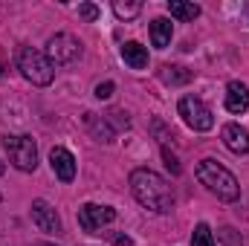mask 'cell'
<instances>
[{"mask_svg": "<svg viewBox=\"0 0 249 246\" xmlns=\"http://www.w3.org/2000/svg\"><path fill=\"white\" fill-rule=\"evenodd\" d=\"M130 191H133L136 203L154 214H168L174 209L171 185L151 168H133L130 171Z\"/></svg>", "mask_w": 249, "mask_h": 246, "instance_id": "obj_1", "label": "cell"}, {"mask_svg": "<svg viewBox=\"0 0 249 246\" xmlns=\"http://www.w3.org/2000/svg\"><path fill=\"white\" fill-rule=\"evenodd\" d=\"M197 180H200V185H206L217 200H223V203H235L241 197V185L235 180V174L229 168H223L217 159H203L197 165Z\"/></svg>", "mask_w": 249, "mask_h": 246, "instance_id": "obj_2", "label": "cell"}, {"mask_svg": "<svg viewBox=\"0 0 249 246\" xmlns=\"http://www.w3.org/2000/svg\"><path fill=\"white\" fill-rule=\"evenodd\" d=\"M18 70L35 87H47L55 78V64L47 58V53H41L35 47H20V53H18Z\"/></svg>", "mask_w": 249, "mask_h": 246, "instance_id": "obj_3", "label": "cell"}, {"mask_svg": "<svg viewBox=\"0 0 249 246\" xmlns=\"http://www.w3.org/2000/svg\"><path fill=\"white\" fill-rule=\"evenodd\" d=\"M3 148L9 154V162L18 171H35L38 168V145L32 136H3Z\"/></svg>", "mask_w": 249, "mask_h": 246, "instance_id": "obj_4", "label": "cell"}, {"mask_svg": "<svg viewBox=\"0 0 249 246\" xmlns=\"http://www.w3.org/2000/svg\"><path fill=\"white\" fill-rule=\"evenodd\" d=\"M177 113H180L183 122H186L191 130H197V133H206V130L214 127V113H212V107H209L203 99H197V96H183L180 105H177Z\"/></svg>", "mask_w": 249, "mask_h": 246, "instance_id": "obj_5", "label": "cell"}, {"mask_svg": "<svg viewBox=\"0 0 249 246\" xmlns=\"http://www.w3.org/2000/svg\"><path fill=\"white\" fill-rule=\"evenodd\" d=\"M47 58L58 67H67V64H75L81 58V41L70 32H58L47 41Z\"/></svg>", "mask_w": 249, "mask_h": 246, "instance_id": "obj_6", "label": "cell"}, {"mask_svg": "<svg viewBox=\"0 0 249 246\" xmlns=\"http://www.w3.org/2000/svg\"><path fill=\"white\" fill-rule=\"evenodd\" d=\"M113 220H116V211H113L110 206L84 203V206L78 209V226H81L84 232H90V235H96L102 226H107V223H113Z\"/></svg>", "mask_w": 249, "mask_h": 246, "instance_id": "obj_7", "label": "cell"}, {"mask_svg": "<svg viewBox=\"0 0 249 246\" xmlns=\"http://www.w3.org/2000/svg\"><path fill=\"white\" fill-rule=\"evenodd\" d=\"M32 220L47 235H61V217L47 200H32Z\"/></svg>", "mask_w": 249, "mask_h": 246, "instance_id": "obj_8", "label": "cell"}, {"mask_svg": "<svg viewBox=\"0 0 249 246\" xmlns=\"http://www.w3.org/2000/svg\"><path fill=\"white\" fill-rule=\"evenodd\" d=\"M50 165H53V171H55V177L61 183H72L75 180V157L67 148L58 145V148L50 151Z\"/></svg>", "mask_w": 249, "mask_h": 246, "instance_id": "obj_9", "label": "cell"}, {"mask_svg": "<svg viewBox=\"0 0 249 246\" xmlns=\"http://www.w3.org/2000/svg\"><path fill=\"white\" fill-rule=\"evenodd\" d=\"M223 105H226V110H229L232 116L247 113V110H249V87L244 84V81H229Z\"/></svg>", "mask_w": 249, "mask_h": 246, "instance_id": "obj_10", "label": "cell"}, {"mask_svg": "<svg viewBox=\"0 0 249 246\" xmlns=\"http://www.w3.org/2000/svg\"><path fill=\"white\" fill-rule=\"evenodd\" d=\"M223 145L232 151V154H249V130L241 127L238 122H229L223 124Z\"/></svg>", "mask_w": 249, "mask_h": 246, "instance_id": "obj_11", "label": "cell"}, {"mask_svg": "<svg viewBox=\"0 0 249 246\" xmlns=\"http://www.w3.org/2000/svg\"><path fill=\"white\" fill-rule=\"evenodd\" d=\"M84 124H87V130H90V136H93L96 142H105V145H110V142H113V136H116V130L110 127V122H107L105 116L84 113Z\"/></svg>", "mask_w": 249, "mask_h": 246, "instance_id": "obj_12", "label": "cell"}, {"mask_svg": "<svg viewBox=\"0 0 249 246\" xmlns=\"http://www.w3.org/2000/svg\"><path fill=\"white\" fill-rule=\"evenodd\" d=\"M122 61L130 67V70H145L148 67V50L142 47V44H136V41H127L122 44Z\"/></svg>", "mask_w": 249, "mask_h": 246, "instance_id": "obj_13", "label": "cell"}, {"mask_svg": "<svg viewBox=\"0 0 249 246\" xmlns=\"http://www.w3.org/2000/svg\"><path fill=\"white\" fill-rule=\"evenodd\" d=\"M171 35H174V26H171L168 18H154L151 20V41H154L157 50H165L171 44Z\"/></svg>", "mask_w": 249, "mask_h": 246, "instance_id": "obj_14", "label": "cell"}, {"mask_svg": "<svg viewBox=\"0 0 249 246\" xmlns=\"http://www.w3.org/2000/svg\"><path fill=\"white\" fill-rule=\"evenodd\" d=\"M160 78H162V84L180 87V84H188V81H191V72H188V70H183V67L162 64V67H160Z\"/></svg>", "mask_w": 249, "mask_h": 246, "instance_id": "obj_15", "label": "cell"}, {"mask_svg": "<svg viewBox=\"0 0 249 246\" xmlns=\"http://www.w3.org/2000/svg\"><path fill=\"white\" fill-rule=\"evenodd\" d=\"M168 12L177 20H194V18H200V6L188 3V0H168Z\"/></svg>", "mask_w": 249, "mask_h": 246, "instance_id": "obj_16", "label": "cell"}, {"mask_svg": "<svg viewBox=\"0 0 249 246\" xmlns=\"http://www.w3.org/2000/svg\"><path fill=\"white\" fill-rule=\"evenodd\" d=\"M113 12H116V18H122V20H133L139 12H142V3H124V0H116L113 3Z\"/></svg>", "mask_w": 249, "mask_h": 246, "instance_id": "obj_17", "label": "cell"}, {"mask_svg": "<svg viewBox=\"0 0 249 246\" xmlns=\"http://www.w3.org/2000/svg\"><path fill=\"white\" fill-rule=\"evenodd\" d=\"M191 246H214V235L206 223H197L191 232Z\"/></svg>", "mask_w": 249, "mask_h": 246, "instance_id": "obj_18", "label": "cell"}, {"mask_svg": "<svg viewBox=\"0 0 249 246\" xmlns=\"http://www.w3.org/2000/svg\"><path fill=\"white\" fill-rule=\"evenodd\" d=\"M217 241H220V246H244L241 232H235L232 226H223V229L217 232Z\"/></svg>", "mask_w": 249, "mask_h": 246, "instance_id": "obj_19", "label": "cell"}, {"mask_svg": "<svg viewBox=\"0 0 249 246\" xmlns=\"http://www.w3.org/2000/svg\"><path fill=\"white\" fill-rule=\"evenodd\" d=\"M105 119L110 122L113 130H127V127H130V119H127V113H122V110H110Z\"/></svg>", "mask_w": 249, "mask_h": 246, "instance_id": "obj_20", "label": "cell"}, {"mask_svg": "<svg viewBox=\"0 0 249 246\" xmlns=\"http://www.w3.org/2000/svg\"><path fill=\"white\" fill-rule=\"evenodd\" d=\"M78 18H84V20H96V18H99V6H93V3H81V6H78Z\"/></svg>", "mask_w": 249, "mask_h": 246, "instance_id": "obj_21", "label": "cell"}, {"mask_svg": "<svg viewBox=\"0 0 249 246\" xmlns=\"http://www.w3.org/2000/svg\"><path fill=\"white\" fill-rule=\"evenodd\" d=\"M113 81H105V84H96V99H110L113 96Z\"/></svg>", "mask_w": 249, "mask_h": 246, "instance_id": "obj_22", "label": "cell"}, {"mask_svg": "<svg viewBox=\"0 0 249 246\" xmlns=\"http://www.w3.org/2000/svg\"><path fill=\"white\" fill-rule=\"evenodd\" d=\"M162 157H165V165H168V171H171V174H180V162H177V157H174L168 148H162Z\"/></svg>", "mask_w": 249, "mask_h": 246, "instance_id": "obj_23", "label": "cell"}, {"mask_svg": "<svg viewBox=\"0 0 249 246\" xmlns=\"http://www.w3.org/2000/svg\"><path fill=\"white\" fill-rule=\"evenodd\" d=\"M110 238H113V244H116V246H130V244H133L127 235H110Z\"/></svg>", "mask_w": 249, "mask_h": 246, "instance_id": "obj_24", "label": "cell"}, {"mask_svg": "<svg viewBox=\"0 0 249 246\" xmlns=\"http://www.w3.org/2000/svg\"><path fill=\"white\" fill-rule=\"evenodd\" d=\"M3 171H6V165H3V162H0V174H3Z\"/></svg>", "mask_w": 249, "mask_h": 246, "instance_id": "obj_25", "label": "cell"}, {"mask_svg": "<svg viewBox=\"0 0 249 246\" xmlns=\"http://www.w3.org/2000/svg\"><path fill=\"white\" fill-rule=\"evenodd\" d=\"M35 246H55V244H35Z\"/></svg>", "mask_w": 249, "mask_h": 246, "instance_id": "obj_26", "label": "cell"}, {"mask_svg": "<svg viewBox=\"0 0 249 246\" xmlns=\"http://www.w3.org/2000/svg\"><path fill=\"white\" fill-rule=\"evenodd\" d=\"M0 72H3V64H0Z\"/></svg>", "mask_w": 249, "mask_h": 246, "instance_id": "obj_27", "label": "cell"}]
</instances>
